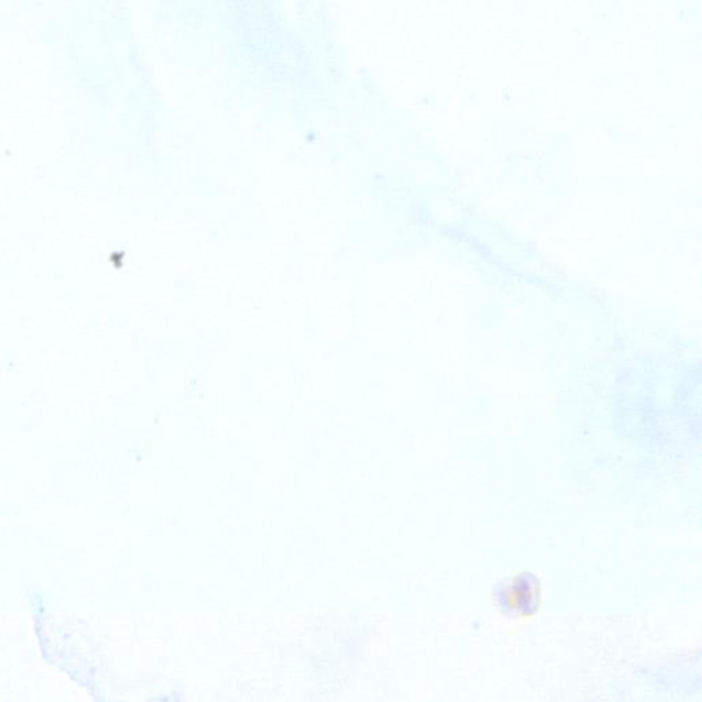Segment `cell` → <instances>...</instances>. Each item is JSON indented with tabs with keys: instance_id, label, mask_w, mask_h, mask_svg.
<instances>
[{
	"instance_id": "1",
	"label": "cell",
	"mask_w": 702,
	"mask_h": 702,
	"mask_svg": "<svg viewBox=\"0 0 702 702\" xmlns=\"http://www.w3.org/2000/svg\"><path fill=\"white\" fill-rule=\"evenodd\" d=\"M498 601L509 615L532 616L540 604L539 581L532 574L517 575L499 592Z\"/></svg>"
}]
</instances>
